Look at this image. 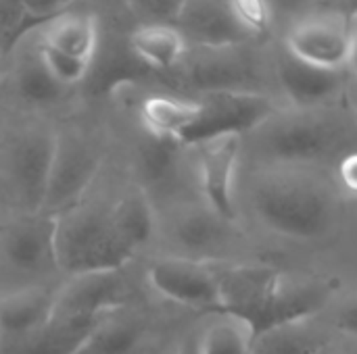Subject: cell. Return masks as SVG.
Returning a JSON list of instances; mask_svg holds the SVG:
<instances>
[{
	"label": "cell",
	"instance_id": "cell-1",
	"mask_svg": "<svg viewBox=\"0 0 357 354\" xmlns=\"http://www.w3.org/2000/svg\"><path fill=\"white\" fill-rule=\"evenodd\" d=\"M220 311L245 321L257 336L274 325L307 321L326 303L320 284L289 286L270 265H234L218 271Z\"/></svg>",
	"mask_w": 357,
	"mask_h": 354
},
{
	"label": "cell",
	"instance_id": "cell-2",
	"mask_svg": "<svg viewBox=\"0 0 357 354\" xmlns=\"http://www.w3.org/2000/svg\"><path fill=\"white\" fill-rule=\"evenodd\" d=\"M257 219L274 234L310 242L328 234L337 221V202L318 182L301 173H266L251 192Z\"/></svg>",
	"mask_w": 357,
	"mask_h": 354
},
{
	"label": "cell",
	"instance_id": "cell-3",
	"mask_svg": "<svg viewBox=\"0 0 357 354\" xmlns=\"http://www.w3.org/2000/svg\"><path fill=\"white\" fill-rule=\"evenodd\" d=\"M253 136L257 154L276 165H305L331 159L349 144L351 127L326 108H293L274 113Z\"/></svg>",
	"mask_w": 357,
	"mask_h": 354
},
{
	"label": "cell",
	"instance_id": "cell-4",
	"mask_svg": "<svg viewBox=\"0 0 357 354\" xmlns=\"http://www.w3.org/2000/svg\"><path fill=\"white\" fill-rule=\"evenodd\" d=\"M56 219L59 269L71 277L98 271H121L134 257L121 242L109 207L79 202Z\"/></svg>",
	"mask_w": 357,
	"mask_h": 354
},
{
	"label": "cell",
	"instance_id": "cell-5",
	"mask_svg": "<svg viewBox=\"0 0 357 354\" xmlns=\"http://www.w3.org/2000/svg\"><path fill=\"white\" fill-rule=\"evenodd\" d=\"M54 150L56 131L40 123L6 129L0 165L21 213H42Z\"/></svg>",
	"mask_w": 357,
	"mask_h": 354
},
{
	"label": "cell",
	"instance_id": "cell-6",
	"mask_svg": "<svg viewBox=\"0 0 357 354\" xmlns=\"http://www.w3.org/2000/svg\"><path fill=\"white\" fill-rule=\"evenodd\" d=\"M102 167L100 150L82 134H56V150L50 167L42 213L59 215L86 198Z\"/></svg>",
	"mask_w": 357,
	"mask_h": 354
},
{
	"label": "cell",
	"instance_id": "cell-7",
	"mask_svg": "<svg viewBox=\"0 0 357 354\" xmlns=\"http://www.w3.org/2000/svg\"><path fill=\"white\" fill-rule=\"evenodd\" d=\"M197 96L203 102V113L184 146H192L222 136L245 138L276 113L274 102L261 92L220 90Z\"/></svg>",
	"mask_w": 357,
	"mask_h": 354
},
{
	"label": "cell",
	"instance_id": "cell-8",
	"mask_svg": "<svg viewBox=\"0 0 357 354\" xmlns=\"http://www.w3.org/2000/svg\"><path fill=\"white\" fill-rule=\"evenodd\" d=\"M351 44V25L349 19L337 10L314 13L297 19L287 35L284 50L320 69L345 71Z\"/></svg>",
	"mask_w": 357,
	"mask_h": 354
},
{
	"label": "cell",
	"instance_id": "cell-9",
	"mask_svg": "<svg viewBox=\"0 0 357 354\" xmlns=\"http://www.w3.org/2000/svg\"><path fill=\"white\" fill-rule=\"evenodd\" d=\"M102 15L90 4L79 2L48 21L33 25L27 35L42 50L94 67L102 44Z\"/></svg>",
	"mask_w": 357,
	"mask_h": 354
},
{
	"label": "cell",
	"instance_id": "cell-10",
	"mask_svg": "<svg viewBox=\"0 0 357 354\" xmlns=\"http://www.w3.org/2000/svg\"><path fill=\"white\" fill-rule=\"evenodd\" d=\"M0 252L21 275H44L59 269L56 219L48 213H21L0 227Z\"/></svg>",
	"mask_w": 357,
	"mask_h": 354
},
{
	"label": "cell",
	"instance_id": "cell-11",
	"mask_svg": "<svg viewBox=\"0 0 357 354\" xmlns=\"http://www.w3.org/2000/svg\"><path fill=\"white\" fill-rule=\"evenodd\" d=\"M149 284L163 298L203 311H220V284L218 271L203 261L184 257H159L149 265Z\"/></svg>",
	"mask_w": 357,
	"mask_h": 354
},
{
	"label": "cell",
	"instance_id": "cell-12",
	"mask_svg": "<svg viewBox=\"0 0 357 354\" xmlns=\"http://www.w3.org/2000/svg\"><path fill=\"white\" fill-rule=\"evenodd\" d=\"M243 138L222 136L188 146L197 167V179L205 204L220 217L234 221V186L241 161Z\"/></svg>",
	"mask_w": 357,
	"mask_h": 354
},
{
	"label": "cell",
	"instance_id": "cell-13",
	"mask_svg": "<svg viewBox=\"0 0 357 354\" xmlns=\"http://www.w3.org/2000/svg\"><path fill=\"white\" fill-rule=\"evenodd\" d=\"M123 44L149 79L172 77L190 54L188 40L174 23H130Z\"/></svg>",
	"mask_w": 357,
	"mask_h": 354
},
{
	"label": "cell",
	"instance_id": "cell-14",
	"mask_svg": "<svg viewBox=\"0 0 357 354\" xmlns=\"http://www.w3.org/2000/svg\"><path fill=\"white\" fill-rule=\"evenodd\" d=\"M174 25L184 33L190 48L228 50L251 42L236 23L228 0H184Z\"/></svg>",
	"mask_w": 357,
	"mask_h": 354
},
{
	"label": "cell",
	"instance_id": "cell-15",
	"mask_svg": "<svg viewBox=\"0 0 357 354\" xmlns=\"http://www.w3.org/2000/svg\"><path fill=\"white\" fill-rule=\"evenodd\" d=\"M203 113L199 96L176 92H149L136 104V119L144 136L186 144Z\"/></svg>",
	"mask_w": 357,
	"mask_h": 354
},
{
	"label": "cell",
	"instance_id": "cell-16",
	"mask_svg": "<svg viewBox=\"0 0 357 354\" xmlns=\"http://www.w3.org/2000/svg\"><path fill=\"white\" fill-rule=\"evenodd\" d=\"M274 69L280 90L291 100L293 108H324L335 102L345 88V71L307 65L287 50L276 56Z\"/></svg>",
	"mask_w": 357,
	"mask_h": 354
},
{
	"label": "cell",
	"instance_id": "cell-17",
	"mask_svg": "<svg viewBox=\"0 0 357 354\" xmlns=\"http://www.w3.org/2000/svg\"><path fill=\"white\" fill-rule=\"evenodd\" d=\"M128 286L121 271H98L73 275L54 296V309L105 319L107 315L126 309Z\"/></svg>",
	"mask_w": 357,
	"mask_h": 354
},
{
	"label": "cell",
	"instance_id": "cell-18",
	"mask_svg": "<svg viewBox=\"0 0 357 354\" xmlns=\"http://www.w3.org/2000/svg\"><path fill=\"white\" fill-rule=\"evenodd\" d=\"M230 223L228 219L213 213L207 204L184 209L176 215L172 223V240L184 259L192 261H213L230 246Z\"/></svg>",
	"mask_w": 357,
	"mask_h": 354
},
{
	"label": "cell",
	"instance_id": "cell-19",
	"mask_svg": "<svg viewBox=\"0 0 357 354\" xmlns=\"http://www.w3.org/2000/svg\"><path fill=\"white\" fill-rule=\"evenodd\" d=\"M0 86H10L15 98L31 108H48L69 96V90L59 86L42 67L27 33L6 56V73Z\"/></svg>",
	"mask_w": 357,
	"mask_h": 354
},
{
	"label": "cell",
	"instance_id": "cell-20",
	"mask_svg": "<svg viewBox=\"0 0 357 354\" xmlns=\"http://www.w3.org/2000/svg\"><path fill=\"white\" fill-rule=\"evenodd\" d=\"M54 294L40 288H21L0 294V348L38 334L52 315Z\"/></svg>",
	"mask_w": 357,
	"mask_h": 354
},
{
	"label": "cell",
	"instance_id": "cell-21",
	"mask_svg": "<svg viewBox=\"0 0 357 354\" xmlns=\"http://www.w3.org/2000/svg\"><path fill=\"white\" fill-rule=\"evenodd\" d=\"M186 146L178 142L155 140L142 134V142L136 148V173L138 188L151 198L172 194L182 179V163H184Z\"/></svg>",
	"mask_w": 357,
	"mask_h": 354
},
{
	"label": "cell",
	"instance_id": "cell-22",
	"mask_svg": "<svg viewBox=\"0 0 357 354\" xmlns=\"http://www.w3.org/2000/svg\"><path fill=\"white\" fill-rule=\"evenodd\" d=\"M109 209H111L113 225L121 242L132 255H136V250H140L146 242H151L157 223L155 204L140 188H132L123 192L119 198H115L109 204Z\"/></svg>",
	"mask_w": 357,
	"mask_h": 354
},
{
	"label": "cell",
	"instance_id": "cell-23",
	"mask_svg": "<svg viewBox=\"0 0 357 354\" xmlns=\"http://www.w3.org/2000/svg\"><path fill=\"white\" fill-rule=\"evenodd\" d=\"M140 338V319L121 309L98 321L73 354H132Z\"/></svg>",
	"mask_w": 357,
	"mask_h": 354
},
{
	"label": "cell",
	"instance_id": "cell-24",
	"mask_svg": "<svg viewBox=\"0 0 357 354\" xmlns=\"http://www.w3.org/2000/svg\"><path fill=\"white\" fill-rule=\"evenodd\" d=\"M307 321L274 325L253 338L251 354H324L328 340Z\"/></svg>",
	"mask_w": 357,
	"mask_h": 354
},
{
	"label": "cell",
	"instance_id": "cell-25",
	"mask_svg": "<svg viewBox=\"0 0 357 354\" xmlns=\"http://www.w3.org/2000/svg\"><path fill=\"white\" fill-rule=\"evenodd\" d=\"M197 338L201 354H251L255 334L245 321L220 315Z\"/></svg>",
	"mask_w": 357,
	"mask_h": 354
},
{
	"label": "cell",
	"instance_id": "cell-26",
	"mask_svg": "<svg viewBox=\"0 0 357 354\" xmlns=\"http://www.w3.org/2000/svg\"><path fill=\"white\" fill-rule=\"evenodd\" d=\"M31 27L23 0H0V58H6Z\"/></svg>",
	"mask_w": 357,
	"mask_h": 354
},
{
	"label": "cell",
	"instance_id": "cell-27",
	"mask_svg": "<svg viewBox=\"0 0 357 354\" xmlns=\"http://www.w3.org/2000/svg\"><path fill=\"white\" fill-rule=\"evenodd\" d=\"M228 4L236 23L251 40L261 38L270 31L274 17L270 0H228Z\"/></svg>",
	"mask_w": 357,
	"mask_h": 354
},
{
	"label": "cell",
	"instance_id": "cell-28",
	"mask_svg": "<svg viewBox=\"0 0 357 354\" xmlns=\"http://www.w3.org/2000/svg\"><path fill=\"white\" fill-rule=\"evenodd\" d=\"M184 0H123L132 23H174Z\"/></svg>",
	"mask_w": 357,
	"mask_h": 354
},
{
	"label": "cell",
	"instance_id": "cell-29",
	"mask_svg": "<svg viewBox=\"0 0 357 354\" xmlns=\"http://www.w3.org/2000/svg\"><path fill=\"white\" fill-rule=\"evenodd\" d=\"M82 0H23V6H25V13H27V19L31 25H38L42 21H48L52 19L54 15L79 4Z\"/></svg>",
	"mask_w": 357,
	"mask_h": 354
},
{
	"label": "cell",
	"instance_id": "cell-30",
	"mask_svg": "<svg viewBox=\"0 0 357 354\" xmlns=\"http://www.w3.org/2000/svg\"><path fill=\"white\" fill-rule=\"evenodd\" d=\"M337 177H339V184L341 188L351 194L357 196V152H345L341 159H339V167H337Z\"/></svg>",
	"mask_w": 357,
	"mask_h": 354
},
{
	"label": "cell",
	"instance_id": "cell-31",
	"mask_svg": "<svg viewBox=\"0 0 357 354\" xmlns=\"http://www.w3.org/2000/svg\"><path fill=\"white\" fill-rule=\"evenodd\" d=\"M337 330L351 336V338H357V298L347 303L339 315H337Z\"/></svg>",
	"mask_w": 357,
	"mask_h": 354
},
{
	"label": "cell",
	"instance_id": "cell-32",
	"mask_svg": "<svg viewBox=\"0 0 357 354\" xmlns=\"http://www.w3.org/2000/svg\"><path fill=\"white\" fill-rule=\"evenodd\" d=\"M84 4H90L92 8H96L100 15L102 10H111V13H117V15H126V8H123V0H82Z\"/></svg>",
	"mask_w": 357,
	"mask_h": 354
},
{
	"label": "cell",
	"instance_id": "cell-33",
	"mask_svg": "<svg viewBox=\"0 0 357 354\" xmlns=\"http://www.w3.org/2000/svg\"><path fill=\"white\" fill-rule=\"evenodd\" d=\"M351 25V44H349V58H347V71H351L357 77V17L349 19Z\"/></svg>",
	"mask_w": 357,
	"mask_h": 354
},
{
	"label": "cell",
	"instance_id": "cell-34",
	"mask_svg": "<svg viewBox=\"0 0 357 354\" xmlns=\"http://www.w3.org/2000/svg\"><path fill=\"white\" fill-rule=\"evenodd\" d=\"M174 354H201V348H199V338H197V336L186 338L184 342H180V346L174 351Z\"/></svg>",
	"mask_w": 357,
	"mask_h": 354
},
{
	"label": "cell",
	"instance_id": "cell-35",
	"mask_svg": "<svg viewBox=\"0 0 357 354\" xmlns=\"http://www.w3.org/2000/svg\"><path fill=\"white\" fill-rule=\"evenodd\" d=\"M272 8H282V10H301L305 4H310V0H270Z\"/></svg>",
	"mask_w": 357,
	"mask_h": 354
},
{
	"label": "cell",
	"instance_id": "cell-36",
	"mask_svg": "<svg viewBox=\"0 0 357 354\" xmlns=\"http://www.w3.org/2000/svg\"><path fill=\"white\" fill-rule=\"evenodd\" d=\"M4 140H6V127L0 119V152H2V146H4Z\"/></svg>",
	"mask_w": 357,
	"mask_h": 354
},
{
	"label": "cell",
	"instance_id": "cell-37",
	"mask_svg": "<svg viewBox=\"0 0 357 354\" xmlns=\"http://www.w3.org/2000/svg\"><path fill=\"white\" fill-rule=\"evenodd\" d=\"M4 73H6V58H0V83L4 79Z\"/></svg>",
	"mask_w": 357,
	"mask_h": 354
}]
</instances>
